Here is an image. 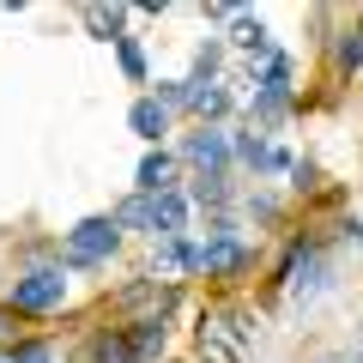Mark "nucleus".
Returning a JSON list of instances; mask_svg holds the SVG:
<instances>
[{
	"label": "nucleus",
	"instance_id": "17",
	"mask_svg": "<svg viewBox=\"0 0 363 363\" xmlns=\"http://www.w3.org/2000/svg\"><path fill=\"white\" fill-rule=\"evenodd\" d=\"M339 61H345V67H357V73H363V30H351V37L339 43Z\"/></svg>",
	"mask_w": 363,
	"mask_h": 363
},
{
	"label": "nucleus",
	"instance_id": "21",
	"mask_svg": "<svg viewBox=\"0 0 363 363\" xmlns=\"http://www.w3.org/2000/svg\"><path fill=\"white\" fill-rule=\"evenodd\" d=\"M0 363H13V357H0Z\"/></svg>",
	"mask_w": 363,
	"mask_h": 363
},
{
	"label": "nucleus",
	"instance_id": "11",
	"mask_svg": "<svg viewBox=\"0 0 363 363\" xmlns=\"http://www.w3.org/2000/svg\"><path fill=\"white\" fill-rule=\"evenodd\" d=\"M97 363H140V351H133V339L109 333V339H97Z\"/></svg>",
	"mask_w": 363,
	"mask_h": 363
},
{
	"label": "nucleus",
	"instance_id": "10",
	"mask_svg": "<svg viewBox=\"0 0 363 363\" xmlns=\"http://www.w3.org/2000/svg\"><path fill=\"white\" fill-rule=\"evenodd\" d=\"M121 303H128V309H152V321H157V315L169 309V291H164V285H133Z\"/></svg>",
	"mask_w": 363,
	"mask_h": 363
},
{
	"label": "nucleus",
	"instance_id": "13",
	"mask_svg": "<svg viewBox=\"0 0 363 363\" xmlns=\"http://www.w3.org/2000/svg\"><path fill=\"white\" fill-rule=\"evenodd\" d=\"M188 109H200V116H224V109H230V97H224L218 85H194V104Z\"/></svg>",
	"mask_w": 363,
	"mask_h": 363
},
{
	"label": "nucleus",
	"instance_id": "19",
	"mask_svg": "<svg viewBox=\"0 0 363 363\" xmlns=\"http://www.w3.org/2000/svg\"><path fill=\"white\" fill-rule=\"evenodd\" d=\"M6 333H13V315H6V309H0V339H6Z\"/></svg>",
	"mask_w": 363,
	"mask_h": 363
},
{
	"label": "nucleus",
	"instance_id": "1",
	"mask_svg": "<svg viewBox=\"0 0 363 363\" xmlns=\"http://www.w3.org/2000/svg\"><path fill=\"white\" fill-rule=\"evenodd\" d=\"M121 242V224L116 218H79L67 230V267H104Z\"/></svg>",
	"mask_w": 363,
	"mask_h": 363
},
{
	"label": "nucleus",
	"instance_id": "20",
	"mask_svg": "<svg viewBox=\"0 0 363 363\" xmlns=\"http://www.w3.org/2000/svg\"><path fill=\"white\" fill-rule=\"evenodd\" d=\"M351 363H363V351H357V357H351Z\"/></svg>",
	"mask_w": 363,
	"mask_h": 363
},
{
	"label": "nucleus",
	"instance_id": "14",
	"mask_svg": "<svg viewBox=\"0 0 363 363\" xmlns=\"http://www.w3.org/2000/svg\"><path fill=\"white\" fill-rule=\"evenodd\" d=\"M133 351H140V357H157V351H164V327H157V321H140V333H133Z\"/></svg>",
	"mask_w": 363,
	"mask_h": 363
},
{
	"label": "nucleus",
	"instance_id": "12",
	"mask_svg": "<svg viewBox=\"0 0 363 363\" xmlns=\"http://www.w3.org/2000/svg\"><path fill=\"white\" fill-rule=\"evenodd\" d=\"M116 224H128V230H152V200H145V194H133L128 206L116 212Z\"/></svg>",
	"mask_w": 363,
	"mask_h": 363
},
{
	"label": "nucleus",
	"instance_id": "3",
	"mask_svg": "<svg viewBox=\"0 0 363 363\" xmlns=\"http://www.w3.org/2000/svg\"><path fill=\"white\" fill-rule=\"evenodd\" d=\"M61 297H67L61 267H37V272H25V279H13V309H25V315L61 309Z\"/></svg>",
	"mask_w": 363,
	"mask_h": 363
},
{
	"label": "nucleus",
	"instance_id": "15",
	"mask_svg": "<svg viewBox=\"0 0 363 363\" xmlns=\"http://www.w3.org/2000/svg\"><path fill=\"white\" fill-rule=\"evenodd\" d=\"M230 43H236V49H255V55H260V49H267V25H260V18H255V25H236Z\"/></svg>",
	"mask_w": 363,
	"mask_h": 363
},
{
	"label": "nucleus",
	"instance_id": "16",
	"mask_svg": "<svg viewBox=\"0 0 363 363\" xmlns=\"http://www.w3.org/2000/svg\"><path fill=\"white\" fill-rule=\"evenodd\" d=\"M116 49H121V67H128V79H145V55H140V43H133V37H121Z\"/></svg>",
	"mask_w": 363,
	"mask_h": 363
},
{
	"label": "nucleus",
	"instance_id": "9",
	"mask_svg": "<svg viewBox=\"0 0 363 363\" xmlns=\"http://www.w3.org/2000/svg\"><path fill=\"white\" fill-rule=\"evenodd\" d=\"M164 188H176V182H169V157H164V152H145V164H140V194H164Z\"/></svg>",
	"mask_w": 363,
	"mask_h": 363
},
{
	"label": "nucleus",
	"instance_id": "18",
	"mask_svg": "<svg viewBox=\"0 0 363 363\" xmlns=\"http://www.w3.org/2000/svg\"><path fill=\"white\" fill-rule=\"evenodd\" d=\"M13 363H55V351L49 345H18V351H6Z\"/></svg>",
	"mask_w": 363,
	"mask_h": 363
},
{
	"label": "nucleus",
	"instance_id": "7",
	"mask_svg": "<svg viewBox=\"0 0 363 363\" xmlns=\"http://www.w3.org/2000/svg\"><path fill=\"white\" fill-rule=\"evenodd\" d=\"M128 128H133V133H140V140H157V133H164V128H169V109H164V104H157V97H140V104H133V109H128Z\"/></svg>",
	"mask_w": 363,
	"mask_h": 363
},
{
	"label": "nucleus",
	"instance_id": "2",
	"mask_svg": "<svg viewBox=\"0 0 363 363\" xmlns=\"http://www.w3.org/2000/svg\"><path fill=\"white\" fill-rule=\"evenodd\" d=\"M200 357L206 363H242L248 357V327L236 315H206L200 321Z\"/></svg>",
	"mask_w": 363,
	"mask_h": 363
},
{
	"label": "nucleus",
	"instance_id": "6",
	"mask_svg": "<svg viewBox=\"0 0 363 363\" xmlns=\"http://www.w3.org/2000/svg\"><path fill=\"white\" fill-rule=\"evenodd\" d=\"M182 152L194 157V164H200V169H212V176H218V164H224V157H230V140H224V133H218V128H206V133H194V140L182 145Z\"/></svg>",
	"mask_w": 363,
	"mask_h": 363
},
{
	"label": "nucleus",
	"instance_id": "5",
	"mask_svg": "<svg viewBox=\"0 0 363 363\" xmlns=\"http://www.w3.org/2000/svg\"><path fill=\"white\" fill-rule=\"evenodd\" d=\"M152 200V230L164 236H182V224H188V194H182V188H164V194H145Z\"/></svg>",
	"mask_w": 363,
	"mask_h": 363
},
{
	"label": "nucleus",
	"instance_id": "4",
	"mask_svg": "<svg viewBox=\"0 0 363 363\" xmlns=\"http://www.w3.org/2000/svg\"><path fill=\"white\" fill-rule=\"evenodd\" d=\"M248 267V242L230 230V224H212V236L200 242V272H218V279H230V272Z\"/></svg>",
	"mask_w": 363,
	"mask_h": 363
},
{
	"label": "nucleus",
	"instance_id": "8",
	"mask_svg": "<svg viewBox=\"0 0 363 363\" xmlns=\"http://www.w3.org/2000/svg\"><path fill=\"white\" fill-rule=\"evenodd\" d=\"M121 25H128V13L121 6H85V30L104 43H121Z\"/></svg>",
	"mask_w": 363,
	"mask_h": 363
}]
</instances>
